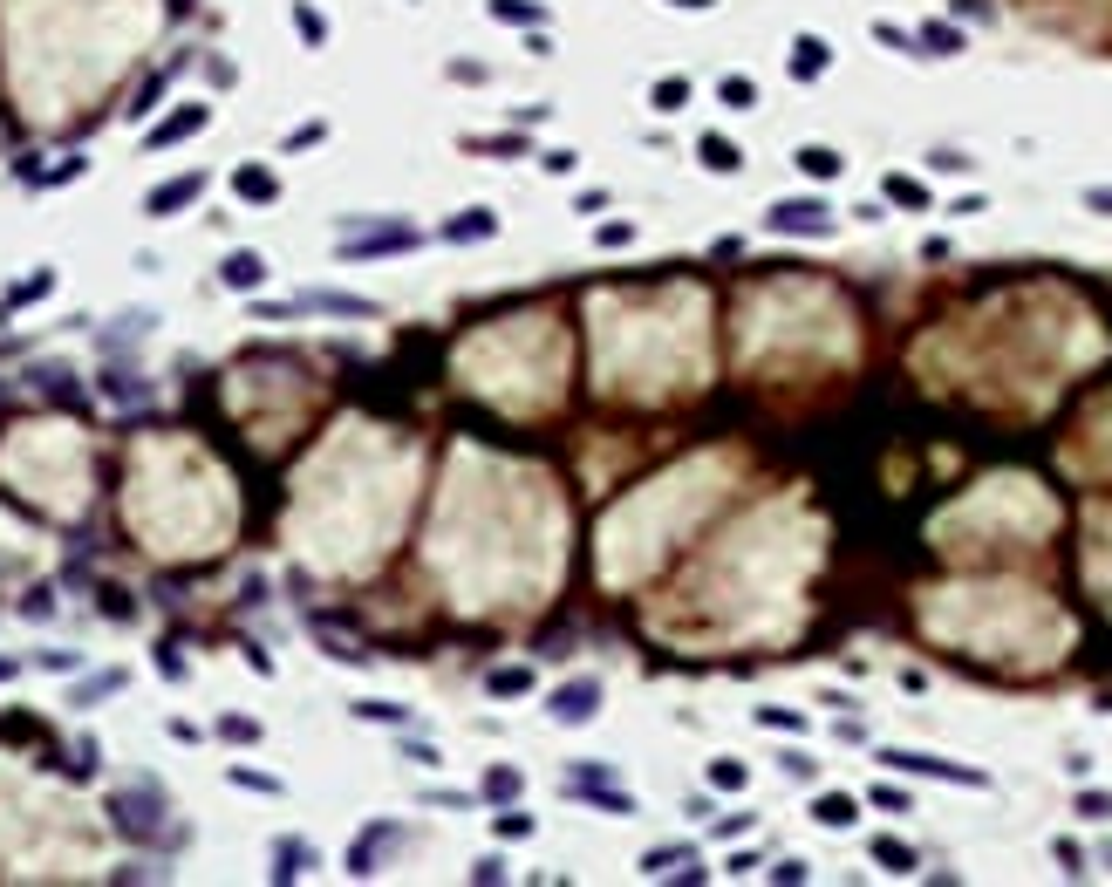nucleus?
<instances>
[{
  "label": "nucleus",
  "instance_id": "obj_1",
  "mask_svg": "<svg viewBox=\"0 0 1112 887\" xmlns=\"http://www.w3.org/2000/svg\"><path fill=\"white\" fill-rule=\"evenodd\" d=\"M765 232H792V239H826L833 232V205L826 198H778L765 212Z\"/></svg>",
  "mask_w": 1112,
  "mask_h": 887
},
{
  "label": "nucleus",
  "instance_id": "obj_2",
  "mask_svg": "<svg viewBox=\"0 0 1112 887\" xmlns=\"http://www.w3.org/2000/svg\"><path fill=\"white\" fill-rule=\"evenodd\" d=\"M881 765L915 772V778H942V785H990L976 765H949V758H928V751H881Z\"/></svg>",
  "mask_w": 1112,
  "mask_h": 887
},
{
  "label": "nucleus",
  "instance_id": "obj_3",
  "mask_svg": "<svg viewBox=\"0 0 1112 887\" xmlns=\"http://www.w3.org/2000/svg\"><path fill=\"white\" fill-rule=\"evenodd\" d=\"M567 792H580L587 806L614 812V819H628V812H635V799H628L621 785H608V772H567Z\"/></svg>",
  "mask_w": 1112,
  "mask_h": 887
},
{
  "label": "nucleus",
  "instance_id": "obj_4",
  "mask_svg": "<svg viewBox=\"0 0 1112 887\" xmlns=\"http://www.w3.org/2000/svg\"><path fill=\"white\" fill-rule=\"evenodd\" d=\"M594 710H601V683H594V676H580V683H560V690H553V717H560V724H587Z\"/></svg>",
  "mask_w": 1112,
  "mask_h": 887
},
{
  "label": "nucleus",
  "instance_id": "obj_5",
  "mask_svg": "<svg viewBox=\"0 0 1112 887\" xmlns=\"http://www.w3.org/2000/svg\"><path fill=\"white\" fill-rule=\"evenodd\" d=\"M198 192H205V171H185V178H171V185H157V192L144 198V212H151V219H171V212H178V205H192Z\"/></svg>",
  "mask_w": 1112,
  "mask_h": 887
},
{
  "label": "nucleus",
  "instance_id": "obj_6",
  "mask_svg": "<svg viewBox=\"0 0 1112 887\" xmlns=\"http://www.w3.org/2000/svg\"><path fill=\"white\" fill-rule=\"evenodd\" d=\"M785 69H792V82L826 76V69H833V48H826L819 35H799V41H792V62H785Z\"/></svg>",
  "mask_w": 1112,
  "mask_h": 887
},
{
  "label": "nucleus",
  "instance_id": "obj_7",
  "mask_svg": "<svg viewBox=\"0 0 1112 887\" xmlns=\"http://www.w3.org/2000/svg\"><path fill=\"white\" fill-rule=\"evenodd\" d=\"M642 874H649V881H662V874L703 881V867H696V853H690V847H655V853H642Z\"/></svg>",
  "mask_w": 1112,
  "mask_h": 887
},
{
  "label": "nucleus",
  "instance_id": "obj_8",
  "mask_svg": "<svg viewBox=\"0 0 1112 887\" xmlns=\"http://www.w3.org/2000/svg\"><path fill=\"white\" fill-rule=\"evenodd\" d=\"M423 232L396 226V232H369V239H342V260H355V253H410Z\"/></svg>",
  "mask_w": 1112,
  "mask_h": 887
},
{
  "label": "nucleus",
  "instance_id": "obj_9",
  "mask_svg": "<svg viewBox=\"0 0 1112 887\" xmlns=\"http://www.w3.org/2000/svg\"><path fill=\"white\" fill-rule=\"evenodd\" d=\"M205 123H212V110H205V103H192V110H178V116H171V123H157V130H151V151H164V144H178V137H192V130H205Z\"/></svg>",
  "mask_w": 1112,
  "mask_h": 887
},
{
  "label": "nucleus",
  "instance_id": "obj_10",
  "mask_svg": "<svg viewBox=\"0 0 1112 887\" xmlns=\"http://www.w3.org/2000/svg\"><path fill=\"white\" fill-rule=\"evenodd\" d=\"M485 690H492V696H533L539 676H533V662H505V669L485 676Z\"/></svg>",
  "mask_w": 1112,
  "mask_h": 887
},
{
  "label": "nucleus",
  "instance_id": "obj_11",
  "mask_svg": "<svg viewBox=\"0 0 1112 887\" xmlns=\"http://www.w3.org/2000/svg\"><path fill=\"white\" fill-rule=\"evenodd\" d=\"M812 819H819L826 833H846V826L860 819V799H846V792H819V806H812Z\"/></svg>",
  "mask_w": 1112,
  "mask_h": 887
},
{
  "label": "nucleus",
  "instance_id": "obj_12",
  "mask_svg": "<svg viewBox=\"0 0 1112 887\" xmlns=\"http://www.w3.org/2000/svg\"><path fill=\"white\" fill-rule=\"evenodd\" d=\"M792 164H799L806 178H819V185H826V178H840V171H846V157L833 151V144H806V151H792Z\"/></svg>",
  "mask_w": 1112,
  "mask_h": 887
},
{
  "label": "nucleus",
  "instance_id": "obj_13",
  "mask_svg": "<svg viewBox=\"0 0 1112 887\" xmlns=\"http://www.w3.org/2000/svg\"><path fill=\"white\" fill-rule=\"evenodd\" d=\"M881 198H887V205H908V212H928V185H921V178H908V171H887V178H881Z\"/></svg>",
  "mask_w": 1112,
  "mask_h": 887
},
{
  "label": "nucleus",
  "instance_id": "obj_14",
  "mask_svg": "<svg viewBox=\"0 0 1112 887\" xmlns=\"http://www.w3.org/2000/svg\"><path fill=\"white\" fill-rule=\"evenodd\" d=\"M696 157L717 171V178H730V171H744V151L730 144V137H696Z\"/></svg>",
  "mask_w": 1112,
  "mask_h": 887
},
{
  "label": "nucleus",
  "instance_id": "obj_15",
  "mask_svg": "<svg viewBox=\"0 0 1112 887\" xmlns=\"http://www.w3.org/2000/svg\"><path fill=\"white\" fill-rule=\"evenodd\" d=\"M492 232H499V219H492L485 205H471L464 219H451V226H444V239H458V246H471V239H492Z\"/></svg>",
  "mask_w": 1112,
  "mask_h": 887
},
{
  "label": "nucleus",
  "instance_id": "obj_16",
  "mask_svg": "<svg viewBox=\"0 0 1112 887\" xmlns=\"http://www.w3.org/2000/svg\"><path fill=\"white\" fill-rule=\"evenodd\" d=\"M492 21H512V28H546V7H539V0H492Z\"/></svg>",
  "mask_w": 1112,
  "mask_h": 887
},
{
  "label": "nucleus",
  "instance_id": "obj_17",
  "mask_svg": "<svg viewBox=\"0 0 1112 887\" xmlns=\"http://www.w3.org/2000/svg\"><path fill=\"white\" fill-rule=\"evenodd\" d=\"M649 103H655L662 116H676L683 103H690V76H662V82L649 89Z\"/></svg>",
  "mask_w": 1112,
  "mask_h": 887
},
{
  "label": "nucleus",
  "instance_id": "obj_18",
  "mask_svg": "<svg viewBox=\"0 0 1112 887\" xmlns=\"http://www.w3.org/2000/svg\"><path fill=\"white\" fill-rule=\"evenodd\" d=\"M267 280V260L260 253H232L226 260V287H260Z\"/></svg>",
  "mask_w": 1112,
  "mask_h": 887
},
{
  "label": "nucleus",
  "instance_id": "obj_19",
  "mask_svg": "<svg viewBox=\"0 0 1112 887\" xmlns=\"http://www.w3.org/2000/svg\"><path fill=\"white\" fill-rule=\"evenodd\" d=\"M915 41H921V55H962V35L949 28V21H928Z\"/></svg>",
  "mask_w": 1112,
  "mask_h": 887
},
{
  "label": "nucleus",
  "instance_id": "obj_20",
  "mask_svg": "<svg viewBox=\"0 0 1112 887\" xmlns=\"http://www.w3.org/2000/svg\"><path fill=\"white\" fill-rule=\"evenodd\" d=\"M874 860H881L887 874H915V847H908V840H887L881 833V840H874Z\"/></svg>",
  "mask_w": 1112,
  "mask_h": 887
},
{
  "label": "nucleus",
  "instance_id": "obj_21",
  "mask_svg": "<svg viewBox=\"0 0 1112 887\" xmlns=\"http://www.w3.org/2000/svg\"><path fill=\"white\" fill-rule=\"evenodd\" d=\"M717 96H724V110H751V103H758V82L751 76H724L717 82Z\"/></svg>",
  "mask_w": 1112,
  "mask_h": 887
},
{
  "label": "nucleus",
  "instance_id": "obj_22",
  "mask_svg": "<svg viewBox=\"0 0 1112 887\" xmlns=\"http://www.w3.org/2000/svg\"><path fill=\"white\" fill-rule=\"evenodd\" d=\"M232 192H239V198H260V205H267V198L280 192V185H273V171H253V164H246V171L232 178Z\"/></svg>",
  "mask_w": 1112,
  "mask_h": 887
},
{
  "label": "nucleus",
  "instance_id": "obj_23",
  "mask_svg": "<svg viewBox=\"0 0 1112 887\" xmlns=\"http://www.w3.org/2000/svg\"><path fill=\"white\" fill-rule=\"evenodd\" d=\"M294 28H301L307 48H321V41H328V21H321V14H314L307 0H294Z\"/></svg>",
  "mask_w": 1112,
  "mask_h": 887
},
{
  "label": "nucleus",
  "instance_id": "obj_24",
  "mask_svg": "<svg viewBox=\"0 0 1112 887\" xmlns=\"http://www.w3.org/2000/svg\"><path fill=\"white\" fill-rule=\"evenodd\" d=\"M710 785H717V792H744V785H751V772H744L737 758H717V765H710Z\"/></svg>",
  "mask_w": 1112,
  "mask_h": 887
},
{
  "label": "nucleus",
  "instance_id": "obj_25",
  "mask_svg": "<svg viewBox=\"0 0 1112 887\" xmlns=\"http://www.w3.org/2000/svg\"><path fill=\"white\" fill-rule=\"evenodd\" d=\"M485 799H499V806H505V799H519V772H512V765H499V772L485 778Z\"/></svg>",
  "mask_w": 1112,
  "mask_h": 887
},
{
  "label": "nucleus",
  "instance_id": "obj_26",
  "mask_svg": "<svg viewBox=\"0 0 1112 887\" xmlns=\"http://www.w3.org/2000/svg\"><path fill=\"white\" fill-rule=\"evenodd\" d=\"M355 717H369V724H410L403 703H355Z\"/></svg>",
  "mask_w": 1112,
  "mask_h": 887
},
{
  "label": "nucleus",
  "instance_id": "obj_27",
  "mask_svg": "<svg viewBox=\"0 0 1112 887\" xmlns=\"http://www.w3.org/2000/svg\"><path fill=\"white\" fill-rule=\"evenodd\" d=\"M758 724H765V731H806L799 710H771V703H758Z\"/></svg>",
  "mask_w": 1112,
  "mask_h": 887
},
{
  "label": "nucleus",
  "instance_id": "obj_28",
  "mask_svg": "<svg viewBox=\"0 0 1112 887\" xmlns=\"http://www.w3.org/2000/svg\"><path fill=\"white\" fill-rule=\"evenodd\" d=\"M874 41L901 48V55H921V48H915V35H908V28H894V21H874Z\"/></svg>",
  "mask_w": 1112,
  "mask_h": 887
},
{
  "label": "nucleus",
  "instance_id": "obj_29",
  "mask_svg": "<svg viewBox=\"0 0 1112 887\" xmlns=\"http://www.w3.org/2000/svg\"><path fill=\"white\" fill-rule=\"evenodd\" d=\"M499 840H533V812H499Z\"/></svg>",
  "mask_w": 1112,
  "mask_h": 887
},
{
  "label": "nucleus",
  "instance_id": "obj_30",
  "mask_svg": "<svg viewBox=\"0 0 1112 887\" xmlns=\"http://www.w3.org/2000/svg\"><path fill=\"white\" fill-rule=\"evenodd\" d=\"M867 799H874V806H881V812H908V806H915V799H908V792H901V785H874V792H867Z\"/></svg>",
  "mask_w": 1112,
  "mask_h": 887
},
{
  "label": "nucleus",
  "instance_id": "obj_31",
  "mask_svg": "<svg viewBox=\"0 0 1112 887\" xmlns=\"http://www.w3.org/2000/svg\"><path fill=\"white\" fill-rule=\"evenodd\" d=\"M1078 812L1085 819H1112V792H1078Z\"/></svg>",
  "mask_w": 1112,
  "mask_h": 887
},
{
  "label": "nucleus",
  "instance_id": "obj_32",
  "mask_svg": "<svg viewBox=\"0 0 1112 887\" xmlns=\"http://www.w3.org/2000/svg\"><path fill=\"white\" fill-rule=\"evenodd\" d=\"M1058 867H1065V874H1085V847H1078V840H1058Z\"/></svg>",
  "mask_w": 1112,
  "mask_h": 887
},
{
  "label": "nucleus",
  "instance_id": "obj_33",
  "mask_svg": "<svg viewBox=\"0 0 1112 887\" xmlns=\"http://www.w3.org/2000/svg\"><path fill=\"white\" fill-rule=\"evenodd\" d=\"M594 239H601V246H628V239H635V226H628V219H608Z\"/></svg>",
  "mask_w": 1112,
  "mask_h": 887
},
{
  "label": "nucleus",
  "instance_id": "obj_34",
  "mask_svg": "<svg viewBox=\"0 0 1112 887\" xmlns=\"http://www.w3.org/2000/svg\"><path fill=\"white\" fill-rule=\"evenodd\" d=\"M403 758H410V765H423V772H437V765H444V751H437V744H410Z\"/></svg>",
  "mask_w": 1112,
  "mask_h": 887
},
{
  "label": "nucleus",
  "instance_id": "obj_35",
  "mask_svg": "<svg viewBox=\"0 0 1112 887\" xmlns=\"http://www.w3.org/2000/svg\"><path fill=\"white\" fill-rule=\"evenodd\" d=\"M464 151H519V137H464Z\"/></svg>",
  "mask_w": 1112,
  "mask_h": 887
},
{
  "label": "nucleus",
  "instance_id": "obj_36",
  "mask_svg": "<svg viewBox=\"0 0 1112 887\" xmlns=\"http://www.w3.org/2000/svg\"><path fill=\"white\" fill-rule=\"evenodd\" d=\"M806 874H812L806 860H778V867H771V881H806Z\"/></svg>",
  "mask_w": 1112,
  "mask_h": 887
},
{
  "label": "nucleus",
  "instance_id": "obj_37",
  "mask_svg": "<svg viewBox=\"0 0 1112 887\" xmlns=\"http://www.w3.org/2000/svg\"><path fill=\"white\" fill-rule=\"evenodd\" d=\"M321 137H328V130H321V123H307V130H294V137H287V151H307V144H321Z\"/></svg>",
  "mask_w": 1112,
  "mask_h": 887
},
{
  "label": "nucleus",
  "instance_id": "obj_38",
  "mask_svg": "<svg viewBox=\"0 0 1112 887\" xmlns=\"http://www.w3.org/2000/svg\"><path fill=\"white\" fill-rule=\"evenodd\" d=\"M928 164H935V171H969V157H962V151H935Z\"/></svg>",
  "mask_w": 1112,
  "mask_h": 887
},
{
  "label": "nucleus",
  "instance_id": "obj_39",
  "mask_svg": "<svg viewBox=\"0 0 1112 887\" xmlns=\"http://www.w3.org/2000/svg\"><path fill=\"white\" fill-rule=\"evenodd\" d=\"M1085 205H1099V212H1112V185H1099V192H1085Z\"/></svg>",
  "mask_w": 1112,
  "mask_h": 887
},
{
  "label": "nucleus",
  "instance_id": "obj_40",
  "mask_svg": "<svg viewBox=\"0 0 1112 887\" xmlns=\"http://www.w3.org/2000/svg\"><path fill=\"white\" fill-rule=\"evenodd\" d=\"M669 7H717V0H669Z\"/></svg>",
  "mask_w": 1112,
  "mask_h": 887
}]
</instances>
